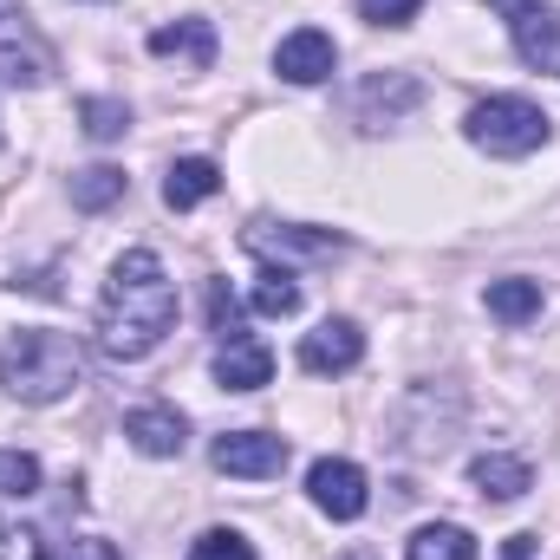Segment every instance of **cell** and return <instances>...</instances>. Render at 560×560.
I'll list each match as a JSON object with an SVG mask.
<instances>
[{
    "instance_id": "9",
    "label": "cell",
    "mask_w": 560,
    "mask_h": 560,
    "mask_svg": "<svg viewBox=\"0 0 560 560\" xmlns=\"http://www.w3.org/2000/svg\"><path fill=\"white\" fill-rule=\"evenodd\" d=\"M248 248L255 255H313V261H326V255H339L346 248V235H332V229H293V222H261V229H248Z\"/></svg>"
},
{
    "instance_id": "7",
    "label": "cell",
    "mask_w": 560,
    "mask_h": 560,
    "mask_svg": "<svg viewBox=\"0 0 560 560\" xmlns=\"http://www.w3.org/2000/svg\"><path fill=\"white\" fill-rule=\"evenodd\" d=\"M332 66H339V46L319 33V26H300V33H287L275 46V72L280 79H293V85H319V79H332Z\"/></svg>"
},
{
    "instance_id": "29",
    "label": "cell",
    "mask_w": 560,
    "mask_h": 560,
    "mask_svg": "<svg viewBox=\"0 0 560 560\" xmlns=\"http://www.w3.org/2000/svg\"><path fill=\"white\" fill-rule=\"evenodd\" d=\"M346 560H378V555H346Z\"/></svg>"
},
{
    "instance_id": "8",
    "label": "cell",
    "mask_w": 560,
    "mask_h": 560,
    "mask_svg": "<svg viewBox=\"0 0 560 560\" xmlns=\"http://www.w3.org/2000/svg\"><path fill=\"white\" fill-rule=\"evenodd\" d=\"M268 378H275V352L261 339H229L215 352V385L222 392H261Z\"/></svg>"
},
{
    "instance_id": "5",
    "label": "cell",
    "mask_w": 560,
    "mask_h": 560,
    "mask_svg": "<svg viewBox=\"0 0 560 560\" xmlns=\"http://www.w3.org/2000/svg\"><path fill=\"white\" fill-rule=\"evenodd\" d=\"M215 469L268 482V476L287 469V436H275V430H229V436H215Z\"/></svg>"
},
{
    "instance_id": "2",
    "label": "cell",
    "mask_w": 560,
    "mask_h": 560,
    "mask_svg": "<svg viewBox=\"0 0 560 560\" xmlns=\"http://www.w3.org/2000/svg\"><path fill=\"white\" fill-rule=\"evenodd\" d=\"M79 378H85V352H79V339H66V332L20 326V332L0 346V385H7L20 405H59L66 392H79Z\"/></svg>"
},
{
    "instance_id": "26",
    "label": "cell",
    "mask_w": 560,
    "mask_h": 560,
    "mask_svg": "<svg viewBox=\"0 0 560 560\" xmlns=\"http://www.w3.org/2000/svg\"><path fill=\"white\" fill-rule=\"evenodd\" d=\"M66 560H125V555H118L112 541H98V535H85V541H72V548H66Z\"/></svg>"
},
{
    "instance_id": "4",
    "label": "cell",
    "mask_w": 560,
    "mask_h": 560,
    "mask_svg": "<svg viewBox=\"0 0 560 560\" xmlns=\"http://www.w3.org/2000/svg\"><path fill=\"white\" fill-rule=\"evenodd\" d=\"M306 495H313V509L319 515H332V522H359L365 515V469L359 463H346V456H319L313 469H306Z\"/></svg>"
},
{
    "instance_id": "20",
    "label": "cell",
    "mask_w": 560,
    "mask_h": 560,
    "mask_svg": "<svg viewBox=\"0 0 560 560\" xmlns=\"http://www.w3.org/2000/svg\"><path fill=\"white\" fill-rule=\"evenodd\" d=\"M0 495H13V502L39 495V463L26 450H0Z\"/></svg>"
},
{
    "instance_id": "18",
    "label": "cell",
    "mask_w": 560,
    "mask_h": 560,
    "mask_svg": "<svg viewBox=\"0 0 560 560\" xmlns=\"http://www.w3.org/2000/svg\"><path fill=\"white\" fill-rule=\"evenodd\" d=\"M248 300H255V313H268V319H287V313H300V280L287 275V268H261Z\"/></svg>"
},
{
    "instance_id": "25",
    "label": "cell",
    "mask_w": 560,
    "mask_h": 560,
    "mask_svg": "<svg viewBox=\"0 0 560 560\" xmlns=\"http://www.w3.org/2000/svg\"><path fill=\"white\" fill-rule=\"evenodd\" d=\"M0 79H7V85H39L46 72H39V59H33V52H13V46H0Z\"/></svg>"
},
{
    "instance_id": "3",
    "label": "cell",
    "mask_w": 560,
    "mask_h": 560,
    "mask_svg": "<svg viewBox=\"0 0 560 560\" xmlns=\"http://www.w3.org/2000/svg\"><path fill=\"white\" fill-rule=\"evenodd\" d=\"M463 131H469L476 150H489V156H528V150L548 143L555 118L541 105H528V98H482V105H469Z\"/></svg>"
},
{
    "instance_id": "19",
    "label": "cell",
    "mask_w": 560,
    "mask_h": 560,
    "mask_svg": "<svg viewBox=\"0 0 560 560\" xmlns=\"http://www.w3.org/2000/svg\"><path fill=\"white\" fill-rule=\"evenodd\" d=\"M209 332H222V346L248 339V319H242V300L229 293V280H209Z\"/></svg>"
},
{
    "instance_id": "14",
    "label": "cell",
    "mask_w": 560,
    "mask_h": 560,
    "mask_svg": "<svg viewBox=\"0 0 560 560\" xmlns=\"http://www.w3.org/2000/svg\"><path fill=\"white\" fill-rule=\"evenodd\" d=\"M215 189H222V170H215L209 156H176L170 176H163V202H170V209H196V202H209Z\"/></svg>"
},
{
    "instance_id": "10",
    "label": "cell",
    "mask_w": 560,
    "mask_h": 560,
    "mask_svg": "<svg viewBox=\"0 0 560 560\" xmlns=\"http://www.w3.org/2000/svg\"><path fill=\"white\" fill-rule=\"evenodd\" d=\"M150 52H156V59H183V66L209 72V66H215V26H209V20H176V26H156V33H150Z\"/></svg>"
},
{
    "instance_id": "24",
    "label": "cell",
    "mask_w": 560,
    "mask_h": 560,
    "mask_svg": "<svg viewBox=\"0 0 560 560\" xmlns=\"http://www.w3.org/2000/svg\"><path fill=\"white\" fill-rule=\"evenodd\" d=\"M423 0H359V13L372 20V26H411L418 20Z\"/></svg>"
},
{
    "instance_id": "12",
    "label": "cell",
    "mask_w": 560,
    "mask_h": 560,
    "mask_svg": "<svg viewBox=\"0 0 560 560\" xmlns=\"http://www.w3.org/2000/svg\"><path fill=\"white\" fill-rule=\"evenodd\" d=\"M125 436L138 443L143 456H176L183 436H189V423H183V411H170V405H143V411L125 418Z\"/></svg>"
},
{
    "instance_id": "21",
    "label": "cell",
    "mask_w": 560,
    "mask_h": 560,
    "mask_svg": "<svg viewBox=\"0 0 560 560\" xmlns=\"http://www.w3.org/2000/svg\"><path fill=\"white\" fill-rule=\"evenodd\" d=\"M79 118H85V131H92L98 143H112V138H125V131H131V112H125L118 98H85V105H79Z\"/></svg>"
},
{
    "instance_id": "1",
    "label": "cell",
    "mask_w": 560,
    "mask_h": 560,
    "mask_svg": "<svg viewBox=\"0 0 560 560\" xmlns=\"http://www.w3.org/2000/svg\"><path fill=\"white\" fill-rule=\"evenodd\" d=\"M170 326H176V280L163 275V261L150 248L118 255L105 300H98V346L112 359H143L163 346Z\"/></svg>"
},
{
    "instance_id": "23",
    "label": "cell",
    "mask_w": 560,
    "mask_h": 560,
    "mask_svg": "<svg viewBox=\"0 0 560 560\" xmlns=\"http://www.w3.org/2000/svg\"><path fill=\"white\" fill-rule=\"evenodd\" d=\"M189 560H255V548H248L235 528H209V535H196Z\"/></svg>"
},
{
    "instance_id": "22",
    "label": "cell",
    "mask_w": 560,
    "mask_h": 560,
    "mask_svg": "<svg viewBox=\"0 0 560 560\" xmlns=\"http://www.w3.org/2000/svg\"><path fill=\"white\" fill-rule=\"evenodd\" d=\"M0 560H52V541L26 522H7L0 515Z\"/></svg>"
},
{
    "instance_id": "27",
    "label": "cell",
    "mask_w": 560,
    "mask_h": 560,
    "mask_svg": "<svg viewBox=\"0 0 560 560\" xmlns=\"http://www.w3.org/2000/svg\"><path fill=\"white\" fill-rule=\"evenodd\" d=\"M535 548H541L535 535H509V560H535Z\"/></svg>"
},
{
    "instance_id": "16",
    "label": "cell",
    "mask_w": 560,
    "mask_h": 560,
    "mask_svg": "<svg viewBox=\"0 0 560 560\" xmlns=\"http://www.w3.org/2000/svg\"><path fill=\"white\" fill-rule=\"evenodd\" d=\"M489 313L502 326H528L541 313V280H489Z\"/></svg>"
},
{
    "instance_id": "17",
    "label": "cell",
    "mask_w": 560,
    "mask_h": 560,
    "mask_svg": "<svg viewBox=\"0 0 560 560\" xmlns=\"http://www.w3.org/2000/svg\"><path fill=\"white\" fill-rule=\"evenodd\" d=\"M125 183H131L125 170H112V163H92V170H79V176H72V202L98 215V209H112V202L125 196Z\"/></svg>"
},
{
    "instance_id": "13",
    "label": "cell",
    "mask_w": 560,
    "mask_h": 560,
    "mask_svg": "<svg viewBox=\"0 0 560 560\" xmlns=\"http://www.w3.org/2000/svg\"><path fill=\"white\" fill-rule=\"evenodd\" d=\"M469 482H476V495L482 502H515V495H528V463L522 456H502V450H489V456H476L469 463Z\"/></svg>"
},
{
    "instance_id": "28",
    "label": "cell",
    "mask_w": 560,
    "mask_h": 560,
    "mask_svg": "<svg viewBox=\"0 0 560 560\" xmlns=\"http://www.w3.org/2000/svg\"><path fill=\"white\" fill-rule=\"evenodd\" d=\"M13 7H20V0H0V20H7V13H13Z\"/></svg>"
},
{
    "instance_id": "15",
    "label": "cell",
    "mask_w": 560,
    "mask_h": 560,
    "mask_svg": "<svg viewBox=\"0 0 560 560\" xmlns=\"http://www.w3.org/2000/svg\"><path fill=\"white\" fill-rule=\"evenodd\" d=\"M405 560H476V541H469V528H456V522H430V528L411 535Z\"/></svg>"
},
{
    "instance_id": "6",
    "label": "cell",
    "mask_w": 560,
    "mask_h": 560,
    "mask_svg": "<svg viewBox=\"0 0 560 560\" xmlns=\"http://www.w3.org/2000/svg\"><path fill=\"white\" fill-rule=\"evenodd\" d=\"M359 359H365V332H359L352 319H326V326H313V332L300 339V372H313V378L352 372Z\"/></svg>"
},
{
    "instance_id": "11",
    "label": "cell",
    "mask_w": 560,
    "mask_h": 560,
    "mask_svg": "<svg viewBox=\"0 0 560 560\" xmlns=\"http://www.w3.org/2000/svg\"><path fill=\"white\" fill-rule=\"evenodd\" d=\"M509 33H515V52L528 59V66H555L560 52V7H522V13H509Z\"/></svg>"
}]
</instances>
